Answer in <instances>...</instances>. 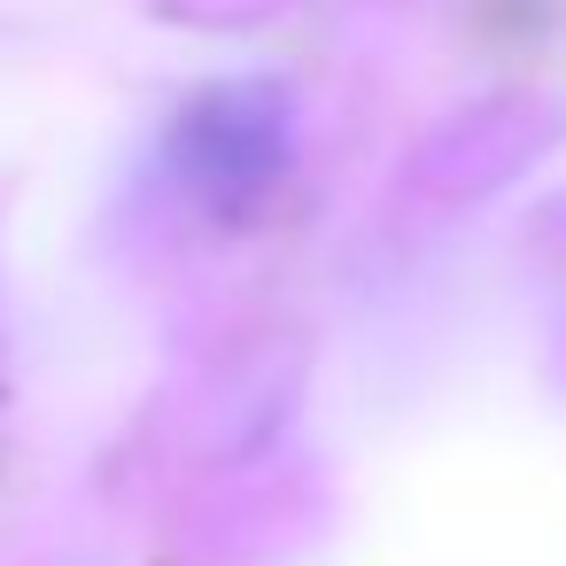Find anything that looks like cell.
<instances>
[{"mask_svg":"<svg viewBox=\"0 0 566 566\" xmlns=\"http://www.w3.org/2000/svg\"><path fill=\"white\" fill-rule=\"evenodd\" d=\"M164 164L187 202L210 218H249L295 164V102L272 78H218L179 102L164 133Z\"/></svg>","mask_w":566,"mask_h":566,"instance_id":"cell-1","label":"cell"}]
</instances>
